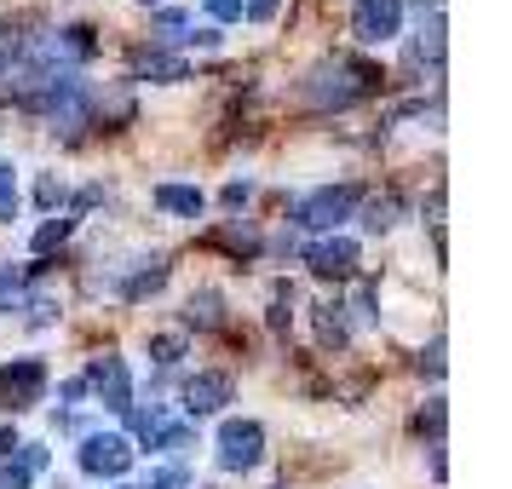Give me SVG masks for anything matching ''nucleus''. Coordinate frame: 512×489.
I'll list each match as a JSON object with an SVG mask.
<instances>
[{"label": "nucleus", "mask_w": 512, "mask_h": 489, "mask_svg": "<svg viewBox=\"0 0 512 489\" xmlns=\"http://www.w3.org/2000/svg\"><path fill=\"white\" fill-rule=\"evenodd\" d=\"M374 81H380V70L357 64V58H334V64H317V70L305 75V98L317 110H346V104L374 93Z\"/></svg>", "instance_id": "nucleus-1"}, {"label": "nucleus", "mask_w": 512, "mask_h": 489, "mask_svg": "<svg viewBox=\"0 0 512 489\" xmlns=\"http://www.w3.org/2000/svg\"><path fill=\"white\" fill-rule=\"evenodd\" d=\"M351 208H357V190H351V185L311 190V196L294 202V225H305V231H334L340 219H351Z\"/></svg>", "instance_id": "nucleus-2"}, {"label": "nucleus", "mask_w": 512, "mask_h": 489, "mask_svg": "<svg viewBox=\"0 0 512 489\" xmlns=\"http://www.w3.org/2000/svg\"><path fill=\"white\" fill-rule=\"evenodd\" d=\"M259 455H265L259 420H225L219 426V466L225 472H248V466H259Z\"/></svg>", "instance_id": "nucleus-3"}, {"label": "nucleus", "mask_w": 512, "mask_h": 489, "mask_svg": "<svg viewBox=\"0 0 512 489\" xmlns=\"http://www.w3.org/2000/svg\"><path fill=\"white\" fill-rule=\"evenodd\" d=\"M397 29H403V0H357L351 35H357L363 47H386Z\"/></svg>", "instance_id": "nucleus-4"}, {"label": "nucleus", "mask_w": 512, "mask_h": 489, "mask_svg": "<svg viewBox=\"0 0 512 489\" xmlns=\"http://www.w3.org/2000/svg\"><path fill=\"white\" fill-rule=\"evenodd\" d=\"M41 392H47V363L41 357H18V363L0 369V403L6 409H29V403H41Z\"/></svg>", "instance_id": "nucleus-5"}, {"label": "nucleus", "mask_w": 512, "mask_h": 489, "mask_svg": "<svg viewBox=\"0 0 512 489\" xmlns=\"http://www.w3.org/2000/svg\"><path fill=\"white\" fill-rule=\"evenodd\" d=\"M133 466V443L121 438V432H93V438L81 443V472L87 478H121Z\"/></svg>", "instance_id": "nucleus-6"}, {"label": "nucleus", "mask_w": 512, "mask_h": 489, "mask_svg": "<svg viewBox=\"0 0 512 489\" xmlns=\"http://www.w3.org/2000/svg\"><path fill=\"white\" fill-rule=\"evenodd\" d=\"M87 380L98 386L104 409H116V415H127V409H133V392H127V363H121V357H98L93 369H87Z\"/></svg>", "instance_id": "nucleus-7"}, {"label": "nucleus", "mask_w": 512, "mask_h": 489, "mask_svg": "<svg viewBox=\"0 0 512 489\" xmlns=\"http://www.w3.org/2000/svg\"><path fill=\"white\" fill-rule=\"evenodd\" d=\"M305 265H311L317 277H351V265H357V242L328 236V242H317V248L305 254Z\"/></svg>", "instance_id": "nucleus-8"}, {"label": "nucleus", "mask_w": 512, "mask_h": 489, "mask_svg": "<svg viewBox=\"0 0 512 489\" xmlns=\"http://www.w3.org/2000/svg\"><path fill=\"white\" fill-rule=\"evenodd\" d=\"M225 403H231V374H196L185 386L190 415H213V409H225Z\"/></svg>", "instance_id": "nucleus-9"}, {"label": "nucleus", "mask_w": 512, "mask_h": 489, "mask_svg": "<svg viewBox=\"0 0 512 489\" xmlns=\"http://www.w3.org/2000/svg\"><path fill=\"white\" fill-rule=\"evenodd\" d=\"M47 466V449H35V443H18V461L0 466V489H29V478Z\"/></svg>", "instance_id": "nucleus-10"}, {"label": "nucleus", "mask_w": 512, "mask_h": 489, "mask_svg": "<svg viewBox=\"0 0 512 489\" xmlns=\"http://www.w3.org/2000/svg\"><path fill=\"white\" fill-rule=\"evenodd\" d=\"M156 208H167V213H185V219H196V213L208 208V202H202V190H190V185H156Z\"/></svg>", "instance_id": "nucleus-11"}, {"label": "nucleus", "mask_w": 512, "mask_h": 489, "mask_svg": "<svg viewBox=\"0 0 512 489\" xmlns=\"http://www.w3.org/2000/svg\"><path fill=\"white\" fill-rule=\"evenodd\" d=\"M133 70L144 81H185V58H167V52H139V64Z\"/></svg>", "instance_id": "nucleus-12"}, {"label": "nucleus", "mask_w": 512, "mask_h": 489, "mask_svg": "<svg viewBox=\"0 0 512 489\" xmlns=\"http://www.w3.org/2000/svg\"><path fill=\"white\" fill-rule=\"evenodd\" d=\"M162 282H167V265H162V259H150V271L127 277V288H121V294H127V300H144V294H156Z\"/></svg>", "instance_id": "nucleus-13"}, {"label": "nucleus", "mask_w": 512, "mask_h": 489, "mask_svg": "<svg viewBox=\"0 0 512 489\" xmlns=\"http://www.w3.org/2000/svg\"><path fill=\"white\" fill-rule=\"evenodd\" d=\"M196 328H219V294L213 288H202V294H190V311H185Z\"/></svg>", "instance_id": "nucleus-14"}, {"label": "nucleus", "mask_w": 512, "mask_h": 489, "mask_svg": "<svg viewBox=\"0 0 512 489\" xmlns=\"http://www.w3.org/2000/svg\"><path fill=\"white\" fill-rule=\"evenodd\" d=\"M70 231H75V219H64V213H58V219H47V225L35 231V254H52V248H58Z\"/></svg>", "instance_id": "nucleus-15"}, {"label": "nucleus", "mask_w": 512, "mask_h": 489, "mask_svg": "<svg viewBox=\"0 0 512 489\" xmlns=\"http://www.w3.org/2000/svg\"><path fill=\"white\" fill-rule=\"evenodd\" d=\"M415 52H420V58H432V64L443 58V18H438V12L420 24V47H415Z\"/></svg>", "instance_id": "nucleus-16"}, {"label": "nucleus", "mask_w": 512, "mask_h": 489, "mask_svg": "<svg viewBox=\"0 0 512 489\" xmlns=\"http://www.w3.org/2000/svg\"><path fill=\"white\" fill-rule=\"evenodd\" d=\"M323 317H317V334H323V346H346V323H340V305H317Z\"/></svg>", "instance_id": "nucleus-17"}, {"label": "nucleus", "mask_w": 512, "mask_h": 489, "mask_svg": "<svg viewBox=\"0 0 512 489\" xmlns=\"http://www.w3.org/2000/svg\"><path fill=\"white\" fill-rule=\"evenodd\" d=\"M24 282H29V271H6L0 265V311H12V300L24 294Z\"/></svg>", "instance_id": "nucleus-18"}, {"label": "nucleus", "mask_w": 512, "mask_h": 489, "mask_svg": "<svg viewBox=\"0 0 512 489\" xmlns=\"http://www.w3.org/2000/svg\"><path fill=\"white\" fill-rule=\"evenodd\" d=\"M363 225H369V231H386V225H397V196H380V202L369 208V219H363Z\"/></svg>", "instance_id": "nucleus-19"}, {"label": "nucleus", "mask_w": 512, "mask_h": 489, "mask_svg": "<svg viewBox=\"0 0 512 489\" xmlns=\"http://www.w3.org/2000/svg\"><path fill=\"white\" fill-rule=\"evenodd\" d=\"M185 29H190L185 12H162V41H185Z\"/></svg>", "instance_id": "nucleus-20"}, {"label": "nucleus", "mask_w": 512, "mask_h": 489, "mask_svg": "<svg viewBox=\"0 0 512 489\" xmlns=\"http://www.w3.org/2000/svg\"><path fill=\"white\" fill-rule=\"evenodd\" d=\"M35 202H41V208H58V202H64V185H58V179H41V185H35Z\"/></svg>", "instance_id": "nucleus-21"}, {"label": "nucleus", "mask_w": 512, "mask_h": 489, "mask_svg": "<svg viewBox=\"0 0 512 489\" xmlns=\"http://www.w3.org/2000/svg\"><path fill=\"white\" fill-rule=\"evenodd\" d=\"M144 489H185V472H179V466H167V472H156Z\"/></svg>", "instance_id": "nucleus-22"}, {"label": "nucleus", "mask_w": 512, "mask_h": 489, "mask_svg": "<svg viewBox=\"0 0 512 489\" xmlns=\"http://www.w3.org/2000/svg\"><path fill=\"white\" fill-rule=\"evenodd\" d=\"M202 6H208L213 18H225V24H231V18H242V0H202Z\"/></svg>", "instance_id": "nucleus-23"}, {"label": "nucleus", "mask_w": 512, "mask_h": 489, "mask_svg": "<svg viewBox=\"0 0 512 489\" xmlns=\"http://www.w3.org/2000/svg\"><path fill=\"white\" fill-rule=\"evenodd\" d=\"M242 12H248V18H271V12H277V0H242Z\"/></svg>", "instance_id": "nucleus-24"}, {"label": "nucleus", "mask_w": 512, "mask_h": 489, "mask_svg": "<svg viewBox=\"0 0 512 489\" xmlns=\"http://www.w3.org/2000/svg\"><path fill=\"white\" fill-rule=\"evenodd\" d=\"M150 351H156L162 363H179V351H185V346H179V340H156V346H150Z\"/></svg>", "instance_id": "nucleus-25"}, {"label": "nucleus", "mask_w": 512, "mask_h": 489, "mask_svg": "<svg viewBox=\"0 0 512 489\" xmlns=\"http://www.w3.org/2000/svg\"><path fill=\"white\" fill-rule=\"evenodd\" d=\"M420 369H432V374L443 369V340H432V351H426V357H420Z\"/></svg>", "instance_id": "nucleus-26"}]
</instances>
